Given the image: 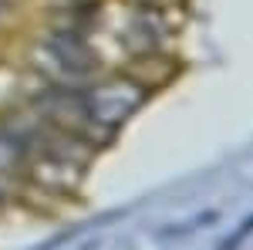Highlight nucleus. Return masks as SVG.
I'll return each instance as SVG.
<instances>
[{
  "instance_id": "obj_1",
  "label": "nucleus",
  "mask_w": 253,
  "mask_h": 250,
  "mask_svg": "<svg viewBox=\"0 0 253 250\" xmlns=\"http://www.w3.org/2000/svg\"><path fill=\"white\" fill-rule=\"evenodd\" d=\"M138 101H142V95H138V88H132V85H122V81H112V85H101L98 92H91V95L84 98V108H88V118L91 122H122L125 115H132L138 108Z\"/></svg>"
}]
</instances>
